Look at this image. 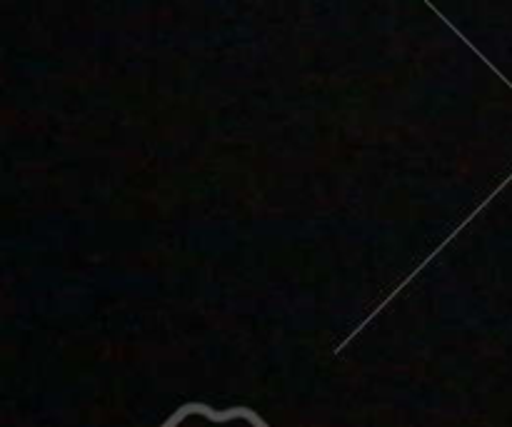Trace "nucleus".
<instances>
[{"label": "nucleus", "instance_id": "f257e3e1", "mask_svg": "<svg viewBox=\"0 0 512 427\" xmlns=\"http://www.w3.org/2000/svg\"><path fill=\"white\" fill-rule=\"evenodd\" d=\"M160 427H270L250 408L215 410L205 403H188L175 410Z\"/></svg>", "mask_w": 512, "mask_h": 427}]
</instances>
